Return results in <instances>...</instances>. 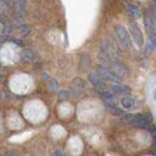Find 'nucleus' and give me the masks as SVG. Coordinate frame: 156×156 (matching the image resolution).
Listing matches in <instances>:
<instances>
[{
	"instance_id": "f257e3e1",
	"label": "nucleus",
	"mask_w": 156,
	"mask_h": 156,
	"mask_svg": "<svg viewBox=\"0 0 156 156\" xmlns=\"http://www.w3.org/2000/svg\"><path fill=\"white\" fill-rule=\"evenodd\" d=\"M124 121L129 125L144 128L151 122V116L145 114H126L124 116Z\"/></svg>"
},
{
	"instance_id": "f03ea898",
	"label": "nucleus",
	"mask_w": 156,
	"mask_h": 156,
	"mask_svg": "<svg viewBox=\"0 0 156 156\" xmlns=\"http://www.w3.org/2000/svg\"><path fill=\"white\" fill-rule=\"evenodd\" d=\"M115 33H116V35H117V38L120 44H121L124 49H126V50L130 49L132 47V41H131L130 34L127 32V30L125 29V27L121 25H116Z\"/></svg>"
},
{
	"instance_id": "7ed1b4c3",
	"label": "nucleus",
	"mask_w": 156,
	"mask_h": 156,
	"mask_svg": "<svg viewBox=\"0 0 156 156\" xmlns=\"http://www.w3.org/2000/svg\"><path fill=\"white\" fill-rule=\"evenodd\" d=\"M96 74L99 76L101 79L106 80V81L118 83L121 81V78L116 74L112 69L108 68V67L103 66V65H98L96 68Z\"/></svg>"
},
{
	"instance_id": "20e7f679",
	"label": "nucleus",
	"mask_w": 156,
	"mask_h": 156,
	"mask_svg": "<svg viewBox=\"0 0 156 156\" xmlns=\"http://www.w3.org/2000/svg\"><path fill=\"white\" fill-rule=\"evenodd\" d=\"M98 58L103 61H111L116 58V50L108 42L101 43L98 52Z\"/></svg>"
},
{
	"instance_id": "39448f33",
	"label": "nucleus",
	"mask_w": 156,
	"mask_h": 156,
	"mask_svg": "<svg viewBox=\"0 0 156 156\" xmlns=\"http://www.w3.org/2000/svg\"><path fill=\"white\" fill-rule=\"evenodd\" d=\"M129 29H130V33L133 39V41L136 44L137 47H142L144 43V34H142L141 30L140 29L139 25L135 22H131L129 24Z\"/></svg>"
},
{
	"instance_id": "423d86ee",
	"label": "nucleus",
	"mask_w": 156,
	"mask_h": 156,
	"mask_svg": "<svg viewBox=\"0 0 156 156\" xmlns=\"http://www.w3.org/2000/svg\"><path fill=\"white\" fill-rule=\"evenodd\" d=\"M88 81L91 83V84L95 87L97 92H100L102 90H105V83L103 79H101L97 74L91 73L88 76Z\"/></svg>"
},
{
	"instance_id": "0eeeda50",
	"label": "nucleus",
	"mask_w": 156,
	"mask_h": 156,
	"mask_svg": "<svg viewBox=\"0 0 156 156\" xmlns=\"http://www.w3.org/2000/svg\"><path fill=\"white\" fill-rule=\"evenodd\" d=\"M112 70L121 79L123 77H126V76L128 75V73H129L127 67L124 66L122 63H114V64H112Z\"/></svg>"
},
{
	"instance_id": "6e6552de",
	"label": "nucleus",
	"mask_w": 156,
	"mask_h": 156,
	"mask_svg": "<svg viewBox=\"0 0 156 156\" xmlns=\"http://www.w3.org/2000/svg\"><path fill=\"white\" fill-rule=\"evenodd\" d=\"M101 95L102 99L105 102L107 105H115L116 103V97L113 95L112 92H109L107 90H102L100 92H98Z\"/></svg>"
},
{
	"instance_id": "1a4fd4ad",
	"label": "nucleus",
	"mask_w": 156,
	"mask_h": 156,
	"mask_svg": "<svg viewBox=\"0 0 156 156\" xmlns=\"http://www.w3.org/2000/svg\"><path fill=\"white\" fill-rule=\"evenodd\" d=\"M72 87H73V90L75 92H81L84 87H86V84H84V82L83 81L82 79H80V78H76L73 83H72Z\"/></svg>"
},
{
	"instance_id": "9d476101",
	"label": "nucleus",
	"mask_w": 156,
	"mask_h": 156,
	"mask_svg": "<svg viewBox=\"0 0 156 156\" xmlns=\"http://www.w3.org/2000/svg\"><path fill=\"white\" fill-rule=\"evenodd\" d=\"M111 90L115 93H127L130 90L127 86H124V84H120V83H114L111 86Z\"/></svg>"
},
{
	"instance_id": "9b49d317",
	"label": "nucleus",
	"mask_w": 156,
	"mask_h": 156,
	"mask_svg": "<svg viewBox=\"0 0 156 156\" xmlns=\"http://www.w3.org/2000/svg\"><path fill=\"white\" fill-rule=\"evenodd\" d=\"M128 12L132 17L133 18H139L140 17V10L136 5H133V4H128L127 6Z\"/></svg>"
},
{
	"instance_id": "f8f14e48",
	"label": "nucleus",
	"mask_w": 156,
	"mask_h": 156,
	"mask_svg": "<svg viewBox=\"0 0 156 156\" xmlns=\"http://www.w3.org/2000/svg\"><path fill=\"white\" fill-rule=\"evenodd\" d=\"M122 105L124 108L131 109L135 106V100H133L132 97H125V98L122 99Z\"/></svg>"
},
{
	"instance_id": "ddd939ff",
	"label": "nucleus",
	"mask_w": 156,
	"mask_h": 156,
	"mask_svg": "<svg viewBox=\"0 0 156 156\" xmlns=\"http://www.w3.org/2000/svg\"><path fill=\"white\" fill-rule=\"evenodd\" d=\"M22 59L27 61V62H34V56L30 51L25 50L22 53Z\"/></svg>"
},
{
	"instance_id": "4468645a",
	"label": "nucleus",
	"mask_w": 156,
	"mask_h": 156,
	"mask_svg": "<svg viewBox=\"0 0 156 156\" xmlns=\"http://www.w3.org/2000/svg\"><path fill=\"white\" fill-rule=\"evenodd\" d=\"M106 109L111 112L114 115H121L123 114V111L121 109H119L118 107H116L115 105H106Z\"/></svg>"
},
{
	"instance_id": "2eb2a0df",
	"label": "nucleus",
	"mask_w": 156,
	"mask_h": 156,
	"mask_svg": "<svg viewBox=\"0 0 156 156\" xmlns=\"http://www.w3.org/2000/svg\"><path fill=\"white\" fill-rule=\"evenodd\" d=\"M58 87H59V83H58V81L56 79H51L49 83H48V87L50 88L51 90H56Z\"/></svg>"
},
{
	"instance_id": "dca6fc26",
	"label": "nucleus",
	"mask_w": 156,
	"mask_h": 156,
	"mask_svg": "<svg viewBox=\"0 0 156 156\" xmlns=\"http://www.w3.org/2000/svg\"><path fill=\"white\" fill-rule=\"evenodd\" d=\"M30 33V29L28 25L21 26V34L23 35V37H28Z\"/></svg>"
},
{
	"instance_id": "f3484780",
	"label": "nucleus",
	"mask_w": 156,
	"mask_h": 156,
	"mask_svg": "<svg viewBox=\"0 0 156 156\" xmlns=\"http://www.w3.org/2000/svg\"><path fill=\"white\" fill-rule=\"evenodd\" d=\"M13 32H14L13 27H5L3 30V34L5 35V37H10V35L13 34Z\"/></svg>"
},
{
	"instance_id": "a211bd4d",
	"label": "nucleus",
	"mask_w": 156,
	"mask_h": 156,
	"mask_svg": "<svg viewBox=\"0 0 156 156\" xmlns=\"http://www.w3.org/2000/svg\"><path fill=\"white\" fill-rule=\"evenodd\" d=\"M58 96H59L60 99L65 100V99L69 98V93H68V91H66V90H61L59 93H58Z\"/></svg>"
},
{
	"instance_id": "6ab92c4d",
	"label": "nucleus",
	"mask_w": 156,
	"mask_h": 156,
	"mask_svg": "<svg viewBox=\"0 0 156 156\" xmlns=\"http://www.w3.org/2000/svg\"><path fill=\"white\" fill-rule=\"evenodd\" d=\"M12 41H13V42H15V43L17 44V45H19V46H22V45H23V44H22V41H19V39H13Z\"/></svg>"
},
{
	"instance_id": "aec40b11",
	"label": "nucleus",
	"mask_w": 156,
	"mask_h": 156,
	"mask_svg": "<svg viewBox=\"0 0 156 156\" xmlns=\"http://www.w3.org/2000/svg\"><path fill=\"white\" fill-rule=\"evenodd\" d=\"M5 156H17V154L14 153V152H12V151H9V152H7L5 154Z\"/></svg>"
},
{
	"instance_id": "412c9836",
	"label": "nucleus",
	"mask_w": 156,
	"mask_h": 156,
	"mask_svg": "<svg viewBox=\"0 0 156 156\" xmlns=\"http://www.w3.org/2000/svg\"><path fill=\"white\" fill-rule=\"evenodd\" d=\"M55 155H56V156H64L63 154H62V152H61L60 150H56V151H55Z\"/></svg>"
},
{
	"instance_id": "4be33fe9",
	"label": "nucleus",
	"mask_w": 156,
	"mask_h": 156,
	"mask_svg": "<svg viewBox=\"0 0 156 156\" xmlns=\"http://www.w3.org/2000/svg\"><path fill=\"white\" fill-rule=\"evenodd\" d=\"M3 1V0H0V2H2Z\"/></svg>"
}]
</instances>
